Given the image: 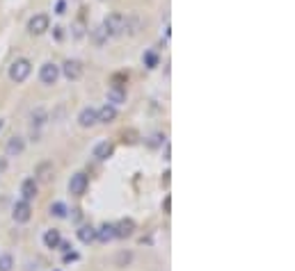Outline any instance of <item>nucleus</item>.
<instances>
[{
  "label": "nucleus",
  "mask_w": 295,
  "mask_h": 271,
  "mask_svg": "<svg viewBox=\"0 0 295 271\" xmlns=\"http://www.w3.org/2000/svg\"><path fill=\"white\" fill-rule=\"evenodd\" d=\"M48 25H50V19L46 14H35L28 21V30H30V35H35V37L44 35L46 30H48Z\"/></svg>",
  "instance_id": "5"
},
{
  "label": "nucleus",
  "mask_w": 295,
  "mask_h": 271,
  "mask_svg": "<svg viewBox=\"0 0 295 271\" xmlns=\"http://www.w3.org/2000/svg\"><path fill=\"white\" fill-rule=\"evenodd\" d=\"M66 212H69V207H66L62 201H55L53 205H50V217H55V219H66Z\"/></svg>",
  "instance_id": "18"
},
{
  "label": "nucleus",
  "mask_w": 295,
  "mask_h": 271,
  "mask_svg": "<svg viewBox=\"0 0 295 271\" xmlns=\"http://www.w3.org/2000/svg\"><path fill=\"white\" fill-rule=\"evenodd\" d=\"M57 78H60V66L53 64V62H46L39 71V80L44 84H55Z\"/></svg>",
  "instance_id": "7"
},
{
  "label": "nucleus",
  "mask_w": 295,
  "mask_h": 271,
  "mask_svg": "<svg viewBox=\"0 0 295 271\" xmlns=\"http://www.w3.org/2000/svg\"><path fill=\"white\" fill-rule=\"evenodd\" d=\"M44 123H46V112L44 109L32 112V125H44Z\"/></svg>",
  "instance_id": "23"
},
{
  "label": "nucleus",
  "mask_w": 295,
  "mask_h": 271,
  "mask_svg": "<svg viewBox=\"0 0 295 271\" xmlns=\"http://www.w3.org/2000/svg\"><path fill=\"white\" fill-rule=\"evenodd\" d=\"M144 62H146V66H149V69H156V66H158V57H156L154 53H146L144 55Z\"/></svg>",
  "instance_id": "24"
},
{
  "label": "nucleus",
  "mask_w": 295,
  "mask_h": 271,
  "mask_svg": "<svg viewBox=\"0 0 295 271\" xmlns=\"http://www.w3.org/2000/svg\"><path fill=\"white\" fill-rule=\"evenodd\" d=\"M124 14H119V12H112V14H108L103 19V30L108 37H121L124 35Z\"/></svg>",
  "instance_id": "2"
},
{
  "label": "nucleus",
  "mask_w": 295,
  "mask_h": 271,
  "mask_svg": "<svg viewBox=\"0 0 295 271\" xmlns=\"http://www.w3.org/2000/svg\"><path fill=\"white\" fill-rule=\"evenodd\" d=\"M96 116H99V123L108 125V123H112V121L117 118V107L115 105H110V103H105L101 109H96Z\"/></svg>",
  "instance_id": "13"
},
{
  "label": "nucleus",
  "mask_w": 295,
  "mask_h": 271,
  "mask_svg": "<svg viewBox=\"0 0 295 271\" xmlns=\"http://www.w3.org/2000/svg\"><path fill=\"white\" fill-rule=\"evenodd\" d=\"M62 73L66 80H80L83 78V64L78 59H66L64 66H62Z\"/></svg>",
  "instance_id": "8"
},
{
  "label": "nucleus",
  "mask_w": 295,
  "mask_h": 271,
  "mask_svg": "<svg viewBox=\"0 0 295 271\" xmlns=\"http://www.w3.org/2000/svg\"><path fill=\"white\" fill-rule=\"evenodd\" d=\"M146 144H149V148H158L160 144H165V134H163V132L151 134V137H149V142H146Z\"/></svg>",
  "instance_id": "22"
},
{
  "label": "nucleus",
  "mask_w": 295,
  "mask_h": 271,
  "mask_svg": "<svg viewBox=\"0 0 295 271\" xmlns=\"http://www.w3.org/2000/svg\"><path fill=\"white\" fill-rule=\"evenodd\" d=\"M110 39V37L105 35V30H103V25H99V28H94L92 30V41H94L96 46H103L105 41Z\"/></svg>",
  "instance_id": "19"
},
{
  "label": "nucleus",
  "mask_w": 295,
  "mask_h": 271,
  "mask_svg": "<svg viewBox=\"0 0 295 271\" xmlns=\"http://www.w3.org/2000/svg\"><path fill=\"white\" fill-rule=\"evenodd\" d=\"M78 123L83 128H92V125L99 123V116H96V107H83L78 114Z\"/></svg>",
  "instance_id": "11"
},
{
  "label": "nucleus",
  "mask_w": 295,
  "mask_h": 271,
  "mask_svg": "<svg viewBox=\"0 0 295 271\" xmlns=\"http://www.w3.org/2000/svg\"><path fill=\"white\" fill-rule=\"evenodd\" d=\"M78 253H73V251H66L64 253V262H76V260H78Z\"/></svg>",
  "instance_id": "25"
},
{
  "label": "nucleus",
  "mask_w": 295,
  "mask_h": 271,
  "mask_svg": "<svg viewBox=\"0 0 295 271\" xmlns=\"http://www.w3.org/2000/svg\"><path fill=\"white\" fill-rule=\"evenodd\" d=\"M64 0H60V3H57V14H64Z\"/></svg>",
  "instance_id": "27"
},
{
  "label": "nucleus",
  "mask_w": 295,
  "mask_h": 271,
  "mask_svg": "<svg viewBox=\"0 0 295 271\" xmlns=\"http://www.w3.org/2000/svg\"><path fill=\"white\" fill-rule=\"evenodd\" d=\"M37 192H39V185H37V178H25L23 183H21V196L23 201H35Z\"/></svg>",
  "instance_id": "9"
},
{
  "label": "nucleus",
  "mask_w": 295,
  "mask_h": 271,
  "mask_svg": "<svg viewBox=\"0 0 295 271\" xmlns=\"http://www.w3.org/2000/svg\"><path fill=\"white\" fill-rule=\"evenodd\" d=\"M12 269H14V257L10 253L0 255V271H12Z\"/></svg>",
  "instance_id": "21"
},
{
  "label": "nucleus",
  "mask_w": 295,
  "mask_h": 271,
  "mask_svg": "<svg viewBox=\"0 0 295 271\" xmlns=\"http://www.w3.org/2000/svg\"><path fill=\"white\" fill-rule=\"evenodd\" d=\"M5 169H7V162L5 160H0V171H5Z\"/></svg>",
  "instance_id": "28"
},
{
  "label": "nucleus",
  "mask_w": 295,
  "mask_h": 271,
  "mask_svg": "<svg viewBox=\"0 0 295 271\" xmlns=\"http://www.w3.org/2000/svg\"><path fill=\"white\" fill-rule=\"evenodd\" d=\"M112 153H115V144H110V142H99L94 146V151H92V155L99 162H105L108 158H112Z\"/></svg>",
  "instance_id": "10"
},
{
  "label": "nucleus",
  "mask_w": 295,
  "mask_h": 271,
  "mask_svg": "<svg viewBox=\"0 0 295 271\" xmlns=\"http://www.w3.org/2000/svg\"><path fill=\"white\" fill-rule=\"evenodd\" d=\"M3 125H5V123H3V121H0V130H3Z\"/></svg>",
  "instance_id": "29"
},
{
  "label": "nucleus",
  "mask_w": 295,
  "mask_h": 271,
  "mask_svg": "<svg viewBox=\"0 0 295 271\" xmlns=\"http://www.w3.org/2000/svg\"><path fill=\"white\" fill-rule=\"evenodd\" d=\"M50 173H53V164L50 162H44L37 167V178L39 180H50Z\"/></svg>",
  "instance_id": "20"
},
{
  "label": "nucleus",
  "mask_w": 295,
  "mask_h": 271,
  "mask_svg": "<svg viewBox=\"0 0 295 271\" xmlns=\"http://www.w3.org/2000/svg\"><path fill=\"white\" fill-rule=\"evenodd\" d=\"M135 235V221L133 219H121L115 223V239H128Z\"/></svg>",
  "instance_id": "6"
},
{
  "label": "nucleus",
  "mask_w": 295,
  "mask_h": 271,
  "mask_svg": "<svg viewBox=\"0 0 295 271\" xmlns=\"http://www.w3.org/2000/svg\"><path fill=\"white\" fill-rule=\"evenodd\" d=\"M78 239H80L83 244L96 242V228H94V226H80V228H78Z\"/></svg>",
  "instance_id": "17"
},
{
  "label": "nucleus",
  "mask_w": 295,
  "mask_h": 271,
  "mask_svg": "<svg viewBox=\"0 0 295 271\" xmlns=\"http://www.w3.org/2000/svg\"><path fill=\"white\" fill-rule=\"evenodd\" d=\"M30 217H32V205L28 201H16L14 203V207H12V219H14L16 223H28L30 221Z\"/></svg>",
  "instance_id": "4"
},
{
  "label": "nucleus",
  "mask_w": 295,
  "mask_h": 271,
  "mask_svg": "<svg viewBox=\"0 0 295 271\" xmlns=\"http://www.w3.org/2000/svg\"><path fill=\"white\" fill-rule=\"evenodd\" d=\"M163 207H165V214H170V207H172V198L165 196V203H163Z\"/></svg>",
  "instance_id": "26"
},
{
  "label": "nucleus",
  "mask_w": 295,
  "mask_h": 271,
  "mask_svg": "<svg viewBox=\"0 0 295 271\" xmlns=\"http://www.w3.org/2000/svg\"><path fill=\"white\" fill-rule=\"evenodd\" d=\"M30 73H32L30 59L19 57L16 62H12V66H10V80H12V82H16V84H19V82H25Z\"/></svg>",
  "instance_id": "1"
},
{
  "label": "nucleus",
  "mask_w": 295,
  "mask_h": 271,
  "mask_svg": "<svg viewBox=\"0 0 295 271\" xmlns=\"http://www.w3.org/2000/svg\"><path fill=\"white\" fill-rule=\"evenodd\" d=\"M25 151V142H23V137H12L10 142H7V146H5V153H7V158H19L21 153Z\"/></svg>",
  "instance_id": "14"
},
{
  "label": "nucleus",
  "mask_w": 295,
  "mask_h": 271,
  "mask_svg": "<svg viewBox=\"0 0 295 271\" xmlns=\"http://www.w3.org/2000/svg\"><path fill=\"white\" fill-rule=\"evenodd\" d=\"M87 187H90V178H87V173L78 171V173H73V176L69 178V194L71 196H78V198L85 196Z\"/></svg>",
  "instance_id": "3"
},
{
  "label": "nucleus",
  "mask_w": 295,
  "mask_h": 271,
  "mask_svg": "<svg viewBox=\"0 0 295 271\" xmlns=\"http://www.w3.org/2000/svg\"><path fill=\"white\" fill-rule=\"evenodd\" d=\"M108 103L110 105H121V103H126V91L121 87H115V84H112L110 89H108Z\"/></svg>",
  "instance_id": "16"
},
{
  "label": "nucleus",
  "mask_w": 295,
  "mask_h": 271,
  "mask_svg": "<svg viewBox=\"0 0 295 271\" xmlns=\"http://www.w3.org/2000/svg\"><path fill=\"white\" fill-rule=\"evenodd\" d=\"M112 239H115V223H101L96 228V242L110 244Z\"/></svg>",
  "instance_id": "12"
},
{
  "label": "nucleus",
  "mask_w": 295,
  "mask_h": 271,
  "mask_svg": "<svg viewBox=\"0 0 295 271\" xmlns=\"http://www.w3.org/2000/svg\"><path fill=\"white\" fill-rule=\"evenodd\" d=\"M60 242H62V235H60V230H57V228H50V230L44 232V246L46 248H50V251H53V248L60 246Z\"/></svg>",
  "instance_id": "15"
}]
</instances>
